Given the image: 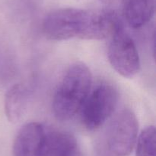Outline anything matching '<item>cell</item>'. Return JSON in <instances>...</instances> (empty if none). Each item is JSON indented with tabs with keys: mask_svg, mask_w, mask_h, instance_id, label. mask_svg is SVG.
<instances>
[{
	"mask_svg": "<svg viewBox=\"0 0 156 156\" xmlns=\"http://www.w3.org/2000/svg\"><path fill=\"white\" fill-rule=\"evenodd\" d=\"M123 26L118 15L112 11L94 13L76 8H64L49 13L43 21V32L53 41L73 38L101 40L111 38Z\"/></svg>",
	"mask_w": 156,
	"mask_h": 156,
	"instance_id": "6da1fadb",
	"label": "cell"
},
{
	"mask_svg": "<svg viewBox=\"0 0 156 156\" xmlns=\"http://www.w3.org/2000/svg\"><path fill=\"white\" fill-rule=\"evenodd\" d=\"M91 83V73L85 64L76 62L69 67L53 95V111L58 120H69L81 110Z\"/></svg>",
	"mask_w": 156,
	"mask_h": 156,
	"instance_id": "7a4b0ae2",
	"label": "cell"
},
{
	"mask_svg": "<svg viewBox=\"0 0 156 156\" xmlns=\"http://www.w3.org/2000/svg\"><path fill=\"white\" fill-rule=\"evenodd\" d=\"M139 123L129 109L118 112L104 128L97 143L100 156H128L138 138Z\"/></svg>",
	"mask_w": 156,
	"mask_h": 156,
	"instance_id": "3957f363",
	"label": "cell"
},
{
	"mask_svg": "<svg viewBox=\"0 0 156 156\" xmlns=\"http://www.w3.org/2000/svg\"><path fill=\"white\" fill-rule=\"evenodd\" d=\"M118 94L112 85L101 84L89 93L81 108V120L88 130L101 127L114 113Z\"/></svg>",
	"mask_w": 156,
	"mask_h": 156,
	"instance_id": "277c9868",
	"label": "cell"
},
{
	"mask_svg": "<svg viewBox=\"0 0 156 156\" xmlns=\"http://www.w3.org/2000/svg\"><path fill=\"white\" fill-rule=\"evenodd\" d=\"M108 55L113 68L123 77H133L140 70V60L136 46L123 26L111 37Z\"/></svg>",
	"mask_w": 156,
	"mask_h": 156,
	"instance_id": "5b68a950",
	"label": "cell"
},
{
	"mask_svg": "<svg viewBox=\"0 0 156 156\" xmlns=\"http://www.w3.org/2000/svg\"><path fill=\"white\" fill-rule=\"evenodd\" d=\"M47 131L42 124L32 122L18 131L13 144L15 156H44Z\"/></svg>",
	"mask_w": 156,
	"mask_h": 156,
	"instance_id": "8992f818",
	"label": "cell"
},
{
	"mask_svg": "<svg viewBox=\"0 0 156 156\" xmlns=\"http://www.w3.org/2000/svg\"><path fill=\"white\" fill-rule=\"evenodd\" d=\"M123 14L130 27L140 28L155 15V0H122Z\"/></svg>",
	"mask_w": 156,
	"mask_h": 156,
	"instance_id": "52a82bcc",
	"label": "cell"
},
{
	"mask_svg": "<svg viewBox=\"0 0 156 156\" xmlns=\"http://www.w3.org/2000/svg\"><path fill=\"white\" fill-rule=\"evenodd\" d=\"M30 99V90L24 84H16L6 93L5 110L9 122L16 123L27 111Z\"/></svg>",
	"mask_w": 156,
	"mask_h": 156,
	"instance_id": "ba28073f",
	"label": "cell"
},
{
	"mask_svg": "<svg viewBox=\"0 0 156 156\" xmlns=\"http://www.w3.org/2000/svg\"><path fill=\"white\" fill-rule=\"evenodd\" d=\"M44 156H81L77 141L65 132H47Z\"/></svg>",
	"mask_w": 156,
	"mask_h": 156,
	"instance_id": "9c48e42d",
	"label": "cell"
},
{
	"mask_svg": "<svg viewBox=\"0 0 156 156\" xmlns=\"http://www.w3.org/2000/svg\"><path fill=\"white\" fill-rule=\"evenodd\" d=\"M155 128L148 126L142 131L137 138L136 156H155Z\"/></svg>",
	"mask_w": 156,
	"mask_h": 156,
	"instance_id": "30bf717a",
	"label": "cell"
},
{
	"mask_svg": "<svg viewBox=\"0 0 156 156\" xmlns=\"http://www.w3.org/2000/svg\"><path fill=\"white\" fill-rule=\"evenodd\" d=\"M100 1L103 2L105 3H114L115 2L118 1V0H100Z\"/></svg>",
	"mask_w": 156,
	"mask_h": 156,
	"instance_id": "8fae6325",
	"label": "cell"
}]
</instances>
